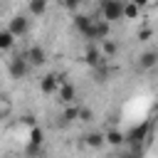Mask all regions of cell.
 Returning <instances> with one entry per match:
<instances>
[{"label": "cell", "mask_w": 158, "mask_h": 158, "mask_svg": "<svg viewBox=\"0 0 158 158\" xmlns=\"http://www.w3.org/2000/svg\"><path fill=\"white\" fill-rule=\"evenodd\" d=\"M153 133H151V121H143L138 126H133L131 131H126V146L128 151H136V153H143L146 146L151 143Z\"/></svg>", "instance_id": "obj_1"}, {"label": "cell", "mask_w": 158, "mask_h": 158, "mask_svg": "<svg viewBox=\"0 0 158 158\" xmlns=\"http://www.w3.org/2000/svg\"><path fill=\"white\" fill-rule=\"evenodd\" d=\"M123 5H126V0H101L99 17L106 22H118V20H123Z\"/></svg>", "instance_id": "obj_2"}, {"label": "cell", "mask_w": 158, "mask_h": 158, "mask_svg": "<svg viewBox=\"0 0 158 158\" xmlns=\"http://www.w3.org/2000/svg\"><path fill=\"white\" fill-rule=\"evenodd\" d=\"M109 35H111V22H106V20H101V17H94L91 20V27H89V32H86V42H104V40H109Z\"/></svg>", "instance_id": "obj_3"}, {"label": "cell", "mask_w": 158, "mask_h": 158, "mask_svg": "<svg viewBox=\"0 0 158 158\" xmlns=\"http://www.w3.org/2000/svg\"><path fill=\"white\" fill-rule=\"evenodd\" d=\"M30 69H32V67H30V62H27L25 54H17V57H12V59L7 62V72H10L12 79H25Z\"/></svg>", "instance_id": "obj_4"}, {"label": "cell", "mask_w": 158, "mask_h": 158, "mask_svg": "<svg viewBox=\"0 0 158 158\" xmlns=\"http://www.w3.org/2000/svg\"><path fill=\"white\" fill-rule=\"evenodd\" d=\"M7 30H10L15 37H25V35L30 32V20H27L25 15H12L10 22H7Z\"/></svg>", "instance_id": "obj_5"}, {"label": "cell", "mask_w": 158, "mask_h": 158, "mask_svg": "<svg viewBox=\"0 0 158 158\" xmlns=\"http://www.w3.org/2000/svg\"><path fill=\"white\" fill-rule=\"evenodd\" d=\"M62 77L59 74H54V72H49V74H44L42 79H40V91L42 94H57V89L62 86Z\"/></svg>", "instance_id": "obj_6"}, {"label": "cell", "mask_w": 158, "mask_h": 158, "mask_svg": "<svg viewBox=\"0 0 158 158\" xmlns=\"http://www.w3.org/2000/svg\"><path fill=\"white\" fill-rule=\"evenodd\" d=\"M136 64H138V69H143V72L156 69V67H158V49H146V52H141Z\"/></svg>", "instance_id": "obj_7"}, {"label": "cell", "mask_w": 158, "mask_h": 158, "mask_svg": "<svg viewBox=\"0 0 158 158\" xmlns=\"http://www.w3.org/2000/svg\"><path fill=\"white\" fill-rule=\"evenodd\" d=\"M25 57H27V62H30V67H42L44 62H47V52L40 47V44H32L27 52H25Z\"/></svg>", "instance_id": "obj_8"}, {"label": "cell", "mask_w": 158, "mask_h": 158, "mask_svg": "<svg viewBox=\"0 0 158 158\" xmlns=\"http://www.w3.org/2000/svg\"><path fill=\"white\" fill-rule=\"evenodd\" d=\"M104 59H106V57L101 54V49H99L96 44H91V47L84 52V64H86V67H94V69H99V67L104 64Z\"/></svg>", "instance_id": "obj_9"}, {"label": "cell", "mask_w": 158, "mask_h": 158, "mask_svg": "<svg viewBox=\"0 0 158 158\" xmlns=\"http://www.w3.org/2000/svg\"><path fill=\"white\" fill-rule=\"evenodd\" d=\"M91 15H84V12H74V17H72V25H74V30L81 35V37H86V32H89V27H91Z\"/></svg>", "instance_id": "obj_10"}, {"label": "cell", "mask_w": 158, "mask_h": 158, "mask_svg": "<svg viewBox=\"0 0 158 158\" xmlns=\"http://www.w3.org/2000/svg\"><path fill=\"white\" fill-rule=\"evenodd\" d=\"M57 99H59L62 104H72V101L77 99V89H74V84L62 81V86L57 89Z\"/></svg>", "instance_id": "obj_11"}, {"label": "cell", "mask_w": 158, "mask_h": 158, "mask_svg": "<svg viewBox=\"0 0 158 158\" xmlns=\"http://www.w3.org/2000/svg\"><path fill=\"white\" fill-rule=\"evenodd\" d=\"M106 143V133L104 131H89V133H84V146H89V148H101Z\"/></svg>", "instance_id": "obj_12"}, {"label": "cell", "mask_w": 158, "mask_h": 158, "mask_svg": "<svg viewBox=\"0 0 158 158\" xmlns=\"http://www.w3.org/2000/svg\"><path fill=\"white\" fill-rule=\"evenodd\" d=\"M42 143H44V131H42L40 126H32V128H30V146H27V151L35 153Z\"/></svg>", "instance_id": "obj_13"}, {"label": "cell", "mask_w": 158, "mask_h": 158, "mask_svg": "<svg viewBox=\"0 0 158 158\" xmlns=\"http://www.w3.org/2000/svg\"><path fill=\"white\" fill-rule=\"evenodd\" d=\"M104 133H106V143H109V146H114V148L126 146V133H123V131H118V128H109V131H104Z\"/></svg>", "instance_id": "obj_14"}, {"label": "cell", "mask_w": 158, "mask_h": 158, "mask_svg": "<svg viewBox=\"0 0 158 158\" xmlns=\"http://www.w3.org/2000/svg\"><path fill=\"white\" fill-rule=\"evenodd\" d=\"M15 40H17V37H15L7 27L0 30V52H10V49L15 47Z\"/></svg>", "instance_id": "obj_15"}, {"label": "cell", "mask_w": 158, "mask_h": 158, "mask_svg": "<svg viewBox=\"0 0 158 158\" xmlns=\"http://www.w3.org/2000/svg\"><path fill=\"white\" fill-rule=\"evenodd\" d=\"M99 49H101V54H104L106 59H111V57L118 54V44H116L114 40H104V42H99Z\"/></svg>", "instance_id": "obj_16"}, {"label": "cell", "mask_w": 158, "mask_h": 158, "mask_svg": "<svg viewBox=\"0 0 158 158\" xmlns=\"http://www.w3.org/2000/svg\"><path fill=\"white\" fill-rule=\"evenodd\" d=\"M27 7L32 17H42L47 12V0H27Z\"/></svg>", "instance_id": "obj_17"}, {"label": "cell", "mask_w": 158, "mask_h": 158, "mask_svg": "<svg viewBox=\"0 0 158 158\" xmlns=\"http://www.w3.org/2000/svg\"><path fill=\"white\" fill-rule=\"evenodd\" d=\"M79 118V106H72V109H67L62 116H59V126H69L72 121H77Z\"/></svg>", "instance_id": "obj_18"}, {"label": "cell", "mask_w": 158, "mask_h": 158, "mask_svg": "<svg viewBox=\"0 0 158 158\" xmlns=\"http://www.w3.org/2000/svg\"><path fill=\"white\" fill-rule=\"evenodd\" d=\"M138 15H141V7L136 2H131V0H126V5H123V20H138Z\"/></svg>", "instance_id": "obj_19"}, {"label": "cell", "mask_w": 158, "mask_h": 158, "mask_svg": "<svg viewBox=\"0 0 158 158\" xmlns=\"http://www.w3.org/2000/svg\"><path fill=\"white\" fill-rule=\"evenodd\" d=\"M59 2H62V7H64V10H69L72 15H74V12H79V5H81V0H59Z\"/></svg>", "instance_id": "obj_20"}, {"label": "cell", "mask_w": 158, "mask_h": 158, "mask_svg": "<svg viewBox=\"0 0 158 158\" xmlns=\"http://www.w3.org/2000/svg\"><path fill=\"white\" fill-rule=\"evenodd\" d=\"M153 37V30L151 27H143V30H138V42H148Z\"/></svg>", "instance_id": "obj_21"}, {"label": "cell", "mask_w": 158, "mask_h": 158, "mask_svg": "<svg viewBox=\"0 0 158 158\" xmlns=\"http://www.w3.org/2000/svg\"><path fill=\"white\" fill-rule=\"evenodd\" d=\"M91 118H94V114L86 106H79V121H91Z\"/></svg>", "instance_id": "obj_22"}, {"label": "cell", "mask_w": 158, "mask_h": 158, "mask_svg": "<svg viewBox=\"0 0 158 158\" xmlns=\"http://www.w3.org/2000/svg\"><path fill=\"white\" fill-rule=\"evenodd\" d=\"M114 158H143V153H136V151H126L121 156H114Z\"/></svg>", "instance_id": "obj_23"}, {"label": "cell", "mask_w": 158, "mask_h": 158, "mask_svg": "<svg viewBox=\"0 0 158 158\" xmlns=\"http://www.w3.org/2000/svg\"><path fill=\"white\" fill-rule=\"evenodd\" d=\"M131 2H136V5H138V7H141V10H143V7H146V5H151V2H153V0H131Z\"/></svg>", "instance_id": "obj_24"}, {"label": "cell", "mask_w": 158, "mask_h": 158, "mask_svg": "<svg viewBox=\"0 0 158 158\" xmlns=\"http://www.w3.org/2000/svg\"><path fill=\"white\" fill-rule=\"evenodd\" d=\"M0 104H2V94H0Z\"/></svg>", "instance_id": "obj_25"}, {"label": "cell", "mask_w": 158, "mask_h": 158, "mask_svg": "<svg viewBox=\"0 0 158 158\" xmlns=\"http://www.w3.org/2000/svg\"><path fill=\"white\" fill-rule=\"evenodd\" d=\"M153 2H158V0H153Z\"/></svg>", "instance_id": "obj_26"}, {"label": "cell", "mask_w": 158, "mask_h": 158, "mask_svg": "<svg viewBox=\"0 0 158 158\" xmlns=\"http://www.w3.org/2000/svg\"><path fill=\"white\" fill-rule=\"evenodd\" d=\"M99 2H101V0H99Z\"/></svg>", "instance_id": "obj_27"}]
</instances>
